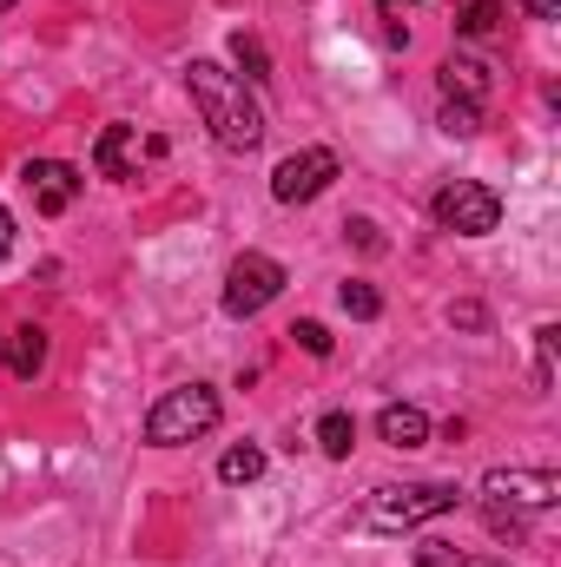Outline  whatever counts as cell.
Segmentation results:
<instances>
[{"instance_id": "6da1fadb", "label": "cell", "mask_w": 561, "mask_h": 567, "mask_svg": "<svg viewBox=\"0 0 561 567\" xmlns=\"http://www.w3.org/2000/svg\"><path fill=\"white\" fill-rule=\"evenodd\" d=\"M185 86H192L198 120L212 126V140L225 145V152H258L265 145V106L252 100V86L238 73H225L218 60H192Z\"/></svg>"}, {"instance_id": "7a4b0ae2", "label": "cell", "mask_w": 561, "mask_h": 567, "mask_svg": "<svg viewBox=\"0 0 561 567\" xmlns=\"http://www.w3.org/2000/svg\"><path fill=\"white\" fill-rule=\"evenodd\" d=\"M218 390L212 383H178V390H165L152 410H145V442L152 449H178V442H198V435H212L218 429Z\"/></svg>"}, {"instance_id": "3957f363", "label": "cell", "mask_w": 561, "mask_h": 567, "mask_svg": "<svg viewBox=\"0 0 561 567\" xmlns=\"http://www.w3.org/2000/svg\"><path fill=\"white\" fill-rule=\"evenodd\" d=\"M429 218H436L442 231H456V238H489V231L502 225V198H496L489 185H476V178H449V185L429 198Z\"/></svg>"}, {"instance_id": "277c9868", "label": "cell", "mask_w": 561, "mask_h": 567, "mask_svg": "<svg viewBox=\"0 0 561 567\" xmlns=\"http://www.w3.org/2000/svg\"><path fill=\"white\" fill-rule=\"evenodd\" d=\"M462 502V488L456 482H417V488H377V502H370V528H384V535H397V528H417L429 515H449Z\"/></svg>"}, {"instance_id": "5b68a950", "label": "cell", "mask_w": 561, "mask_h": 567, "mask_svg": "<svg viewBox=\"0 0 561 567\" xmlns=\"http://www.w3.org/2000/svg\"><path fill=\"white\" fill-rule=\"evenodd\" d=\"M482 502L509 508V515H542L561 502V475L555 468H489L482 475Z\"/></svg>"}, {"instance_id": "8992f818", "label": "cell", "mask_w": 561, "mask_h": 567, "mask_svg": "<svg viewBox=\"0 0 561 567\" xmlns=\"http://www.w3.org/2000/svg\"><path fill=\"white\" fill-rule=\"evenodd\" d=\"M337 172H344V165H337L330 145H304V152H290L278 172H272V198H278V205H310L317 192H330Z\"/></svg>"}, {"instance_id": "52a82bcc", "label": "cell", "mask_w": 561, "mask_h": 567, "mask_svg": "<svg viewBox=\"0 0 561 567\" xmlns=\"http://www.w3.org/2000/svg\"><path fill=\"white\" fill-rule=\"evenodd\" d=\"M278 290H284V265H278V258L245 251V258L225 271V317H258Z\"/></svg>"}, {"instance_id": "ba28073f", "label": "cell", "mask_w": 561, "mask_h": 567, "mask_svg": "<svg viewBox=\"0 0 561 567\" xmlns=\"http://www.w3.org/2000/svg\"><path fill=\"white\" fill-rule=\"evenodd\" d=\"M489 93H496V66H489V60H469V53H449V60H442V100L489 113Z\"/></svg>"}, {"instance_id": "9c48e42d", "label": "cell", "mask_w": 561, "mask_h": 567, "mask_svg": "<svg viewBox=\"0 0 561 567\" xmlns=\"http://www.w3.org/2000/svg\"><path fill=\"white\" fill-rule=\"evenodd\" d=\"M80 185H86V178H80L73 165H60V158H33V165H27V192H33V205H40L47 218H60V212L80 198Z\"/></svg>"}, {"instance_id": "30bf717a", "label": "cell", "mask_w": 561, "mask_h": 567, "mask_svg": "<svg viewBox=\"0 0 561 567\" xmlns=\"http://www.w3.org/2000/svg\"><path fill=\"white\" fill-rule=\"evenodd\" d=\"M93 172H100V178H133V172H140V133H133V126H106V133L93 140Z\"/></svg>"}, {"instance_id": "8fae6325", "label": "cell", "mask_w": 561, "mask_h": 567, "mask_svg": "<svg viewBox=\"0 0 561 567\" xmlns=\"http://www.w3.org/2000/svg\"><path fill=\"white\" fill-rule=\"evenodd\" d=\"M0 350H7V370H13L20 383H33V377L47 370V330H40V323H20L13 337H0Z\"/></svg>"}, {"instance_id": "7c38bea8", "label": "cell", "mask_w": 561, "mask_h": 567, "mask_svg": "<svg viewBox=\"0 0 561 567\" xmlns=\"http://www.w3.org/2000/svg\"><path fill=\"white\" fill-rule=\"evenodd\" d=\"M377 435H384L390 449H422V442H429V416H422L417 403H384V410H377Z\"/></svg>"}, {"instance_id": "4fadbf2b", "label": "cell", "mask_w": 561, "mask_h": 567, "mask_svg": "<svg viewBox=\"0 0 561 567\" xmlns=\"http://www.w3.org/2000/svg\"><path fill=\"white\" fill-rule=\"evenodd\" d=\"M317 449H324L330 462H350V449H357V416H350V410H324V416H317Z\"/></svg>"}, {"instance_id": "5bb4252c", "label": "cell", "mask_w": 561, "mask_h": 567, "mask_svg": "<svg viewBox=\"0 0 561 567\" xmlns=\"http://www.w3.org/2000/svg\"><path fill=\"white\" fill-rule=\"evenodd\" d=\"M258 475H265V449H258V442H238V449H225V462H218V482L245 488V482H258Z\"/></svg>"}, {"instance_id": "9a60e30c", "label": "cell", "mask_w": 561, "mask_h": 567, "mask_svg": "<svg viewBox=\"0 0 561 567\" xmlns=\"http://www.w3.org/2000/svg\"><path fill=\"white\" fill-rule=\"evenodd\" d=\"M232 60L245 66L238 80H252V86H265V80H272V53H265V40H258V33H232Z\"/></svg>"}, {"instance_id": "2e32d148", "label": "cell", "mask_w": 561, "mask_h": 567, "mask_svg": "<svg viewBox=\"0 0 561 567\" xmlns=\"http://www.w3.org/2000/svg\"><path fill=\"white\" fill-rule=\"evenodd\" d=\"M337 303L357 317V323H370V317H384V297H377V284H364V278H350L344 290H337Z\"/></svg>"}, {"instance_id": "e0dca14e", "label": "cell", "mask_w": 561, "mask_h": 567, "mask_svg": "<svg viewBox=\"0 0 561 567\" xmlns=\"http://www.w3.org/2000/svg\"><path fill=\"white\" fill-rule=\"evenodd\" d=\"M496 27H502V7H496V0H469L462 20H456V33H469V40H489Z\"/></svg>"}, {"instance_id": "ac0fdd59", "label": "cell", "mask_w": 561, "mask_h": 567, "mask_svg": "<svg viewBox=\"0 0 561 567\" xmlns=\"http://www.w3.org/2000/svg\"><path fill=\"white\" fill-rule=\"evenodd\" d=\"M442 133H449V140H476V133H482V106H456V100H442Z\"/></svg>"}, {"instance_id": "d6986e66", "label": "cell", "mask_w": 561, "mask_h": 567, "mask_svg": "<svg viewBox=\"0 0 561 567\" xmlns=\"http://www.w3.org/2000/svg\"><path fill=\"white\" fill-rule=\"evenodd\" d=\"M555 343H561V330L542 323V330H536V383H555Z\"/></svg>"}, {"instance_id": "ffe728a7", "label": "cell", "mask_w": 561, "mask_h": 567, "mask_svg": "<svg viewBox=\"0 0 561 567\" xmlns=\"http://www.w3.org/2000/svg\"><path fill=\"white\" fill-rule=\"evenodd\" d=\"M290 343H297V350H304V357H330V330H324V323H317V317H304V323H297V330H290Z\"/></svg>"}, {"instance_id": "44dd1931", "label": "cell", "mask_w": 561, "mask_h": 567, "mask_svg": "<svg viewBox=\"0 0 561 567\" xmlns=\"http://www.w3.org/2000/svg\"><path fill=\"white\" fill-rule=\"evenodd\" d=\"M344 231H350V245H357V251H384V231H377L370 218H350Z\"/></svg>"}, {"instance_id": "7402d4cb", "label": "cell", "mask_w": 561, "mask_h": 567, "mask_svg": "<svg viewBox=\"0 0 561 567\" xmlns=\"http://www.w3.org/2000/svg\"><path fill=\"white\" fill-rule=\"evenodd\" d=\"M449 323L456 330H489V310L482 303H449Z\"/></svg>"}, {"instance_id": "603a6c76", "label": "cell", "mask_w": 561, "mask_h": 567, "mask_svg": "<svg viewBox=\"0 0 561 567\" xmlns=\"http://www.w3.org/2000/svg\"><path fill=\"white\" fill-rule=\"evenodd\" d=\"M456 561V548H449V542H422L417 548V567H449Z\"/></svg>"}, {"instance_id": "cb8c5ba5", "label": "cell", "mask_w": 561, "mask_h": 567, "mask_svg": "<svg viewBox=\"0 0 561 567\" xmlns=\"http://www.w3.org/2000/svg\"><path fill=\"white\" fill-rule=\"evenodd\" d=\"M7 251H13V212L0 205V265H7Z\"/></svg>"}, {"instance_id": "d4e9b609", "label": "cell", "mask_w": 561, "mask_h": 567, "mask_svg": "<svg viewBox=\"0 0 561 567\" xmlns=\"http://www.w3.org/2000/svg\"><path fill=\"white\" fill-rule=\"evenodd\" d=\"M522 7H529L536 20H561V0H522Z\"/></svg>"}, {"instance_id": "484cf974", "label": "cell", "mask_w": 561, "mask_h": 567, "mask_svg": "<svg viewBox=\"0 0 561 567\" xmlns=\"http://www.w3.org/2000/svg\"><path fill=\"white\" fill-rule=\"evenodd\" d=\"M377 7H384V13H404V7H410V0H377Z\"/></svg>"}, {"instance_id": "4316f807", "label": "cell", "mask_w": 561, "mask_h": 567, "mask_svg": "<svg viewBox=\"0 0 561 567\" xmlns=\"http://www.w3.org/2000/svg\"><path fill=\"white\" fill-rule=\"evenodd\" d=\"M462 567H509V561H462Z\"/></svg>"}, {"instance_id": "83f0119b", "label": "cell", "mask_w": 561, "mask_h": 567, "mask_svg": "<svg viewBox=\"0 0 561 567\" xmlns=\"http://www.w3.org/2000/svg\"><path fill=\"white\" fill-rule=\"evenodd\" d=\"M0 7H13V0H0Z\"/></svg>"}]
</instances>
